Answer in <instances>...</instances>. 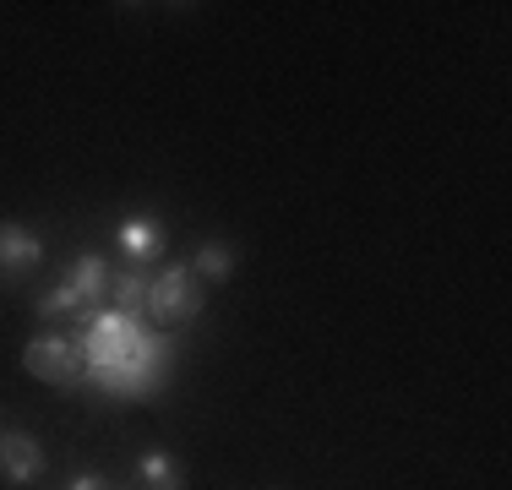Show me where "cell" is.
I'll return each instance as SVG.
<instances>
[{
	"instance_id": "cell-11",
	"label": "cell",
	"mask_w": 512,
	"mask_h": 490,
	"mask_svg": "<svg viewBox=\"0 0 512 490\" xmlns=\"http://www.w3.org/2000/svg\"><path fill=\"white\" fill-rule=\"evenodd\" d=\"M33 311H39L44 322H82V316H88V311H82V300H77L66 284H60V278H55L50 289L33 294Z\"/></svg>"
},
{
	"instance_id": "cell-12",
	"label": "cell",
	"mask_w": 512,
	"mask_h": 490,
	"mask_svg": "<svg viewBox=\"0 0 512 490\" xmlns=\"http://www.w3.org/2000/svg\"><path fill=\"white\" fill-rule=\"evenodd\" d=\"M66 490H115V485H109L104 474H71V485H66Z\"/></svg>"
},
{
	"instance_id": "cell-7",
	"label": "cell",
	"mask_w": 512,
	"mask_h": 490,
	"mask_svg": "<svg viewBox=\"0 0 512 490\" xmlns=\"http://www.w3.org/2000/svg\"><path fill=\"white\" fill-rule=\"evenodd\" d=\"M109 278H115V262L99 251H77L66 262V273H60V284H66L71 294L82 300V311H99V305L109 300Z\"/></svg>"
},
{
	"instance_id": "cell-13",
	"label": "cell",
	"mask_w": 512,
	"mask_h": 490,
	"mask_svg": "<svg viewBox=\"0 0 512 490\" xmlns=\"http://www.w3.org/2000/svg\"><path fill=\"white\" fill-rule=\"evenodd\" d=\"M0 431H6V425H0Z\"/></svg>"
},
{
	"instance_id": "cell-10",
	"label": "cell",
	"mask_w": 512,
	"mask_h": 490,
	"mask_svg": "<svg viewBox=\"0 0 512 490\" xmlns=\"http://www.w3.org/2000/svg\"><path fill=\"white\" fill-rule=\"evenodd\" d=\"M240 267V251L229 240H202L197 251H191V273L202 278V284H229Z\"/></svg>"
},
{
	"instance_id": "cell-9",
	"label": "cell",
	"mask_w": 512,
	"mask_h": 490,
	"mask_svg": "<svg viewBox=\"0 0 512 490\" xmlns=\"http://www.w3.org/2000/svg\"><path fill=\"white\" fill-rule=\"evenodd\" d=\"M148 289H153V267H115L109 278V294H115V311L126 316H148Z\"/></svg>"
},
{
	"instance_id": "cell-4",
	"label": "cell",
	"mask_w": 512,
	"mask_h": 490,
	"mask_svg": "<svg viewBox=\"0 0 512 490\" xmlns=\"http://www.w3.org/2000/svg\"><path fill=\"white\" fill-rule=\"evenodd\" d=\"M44 469H50L44 441L33 431H22V425H6V431H0V480L11 490H28L33 480H44Z\"/></svg>"
},
{
	"instance_id": "cell-1",
	"label": "cell",
	"mask_w": 512,
	"mask_h": 490,
	"mask_svg": "<svg viewBox=\"0 0 512 490\" xmlns=\"http://www.w3.org/2000/svg\"><path fill=\"white\" fill-rule=\"evenodd\" d=\"M169 371H175V338L164 333V327H148L137 343H131V354L120 365H104V371H88V382L109 392V398H153V392H164Z\"/></svg>"
},
{
	"instance_id": "cell-3",
	"label": "cell",
	"mask_w": 512,
	"mask_h": 490,
	"mask_svg": "<svg viewBox=\"0 0 512 490\" xmlns=\"http://www.w3.org/2000/svg\"><path fill=\"white\" fill-rule=\"evenodd\" d=\"M22 371H28L33 382H50V387H82V360H77V349H71V338H60V333L28 338Z\"/></svg>"
},
{
	"instance_id": "cell-5",
	"label": "cell",
	"mask_w": 512,
	"mask_h": 490,
	"mask_svg": "<svg viewBox=\"0 0 512 490\" xmlns=\"http://www.w3.org/2000/svg\"><path fill=\"white\" fill-rule=\"evenodd\" d=\"M115 245L131 267H158V256L169 251V229L158 213H126L115 224Z\"/></svg>"
},
{
	"instance_id": "cell-6",
	"label": "cell",
	"mask_w": 512,
	"mask_h": 490,
	"mask_svg": "<svg viewBox=\"0 0 512 490\" xmlns=\"http://www.w3.org/2000/svg\"><path fill=\"white\" fill-rule=\"evenodd\" d=\"M39 262H44V240L17 218H0V278L22 284L28 273H39Z\"/></svg>"
},
{
	"instance_id": "cell-8",
	"label": "cell",
	"mask_w": 512,
	"mask_h": 490,
	"mask_svg": "<svg viewBox=\"0 0 512 490\" xmlns=\"http://www.w3.org/2000/svg\"><path fill=\"white\" fill-rule=\"evenodd\" d=\"M131 480H137V490H186V463L164 447H148L131 463Z\"/></svg>"
},
{
	"instance_id": "cell-2",
	"label": "cell",
	"mask_w": 512,
	"mask_h": 490,
	"mask_svg": "<svg viewBox=\"0 0 512 490\" xmlns=\"http://www.w3.org/2000/svg\"><path fill=\"white\" fill-rule=\"evenodd\" d=\"M207 305V284L191 273V262H164L153 267V289H148V322L153 327H186L197 322Z\"/></svg>"
}]
</instances>
